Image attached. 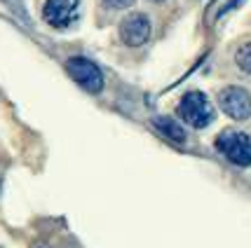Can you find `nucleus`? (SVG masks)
Wrapping results in <instances>:
<instances>
[{
    "label": "nucleus",
    "mask_w": 251,
    "mask_h": 248,
    "mask_svg": "<svg viewBox=\"0 0 251 248\" xmlns=\"http://www.w3.org/2000/svg\"><path fill=\"white\" fill-rule=\"evenodd\" d=\"M80 17V0H45L43 19L52 28H68Z\"/></svg>",
    "instance_id": "obj_5"
},
{
    "label": "nucleus",
    "mask_w": 251,
    "mask_h": 248,
    "mask_svg": "<svg viewBox=\"0 0 251 248\" xmlns=\"http://www.w3.org/2000/svg\"><path fill=\"white\" fill-rule=\"evenodd\" d=\"M219 106L230 119H244L251 117V94L244 87H226L219 91Z\"/></svg>",
    "instance_id": "obj_4"
},
{
    "label": "nucleus",
    "mask_w": 251,
    "mask_h": 248,
    "mask_svg": "<svg viewBox=\"0 0 251 248\" xmlns=\"http://www.w3.org/2000/svg\"><path fill=\"white\" fill-rule=\"evenodd\" d=\"M153 2H162V0H153Z\"/></svg>",
    "instance_id": "obj_11"
},
{
    "label": "nucleus",
    "mask_w": 251,
    "mask_h": 248,
    "mask_svg": "<svg viewBox=\"0 0 251 248\" xmlns=\"http://www.w3.org/2000/svg\"><path fill=\"white\" fill-rule=\"evenodd\" d=\"M216 150L235 166H251V136L244 131H221L216 136Z\"/></svg>",
    "instance_id": "obj_2"
},
{
    "label": "nucleus",
    "mask_w": 251,
    "mask_h": 248,
    "mask_svg": "<svg viewBox=\"0 0 251 248\" xmlns=\"http://www.w3.org/2000/svg\"><path fill=\"white\" fill-rule=\"evenodd\" d=\"M153 127H155V131H160L164 138L176 143V145H183L186 143V131L181 129L178 122H174V117H164V115L153 117Z\"/></svg>",
    "instance_id": "obj_7"
},
{
    "label": "nucleus",
    "mask_w": 251,
    "mask_h": 248,
    "mask_svg": "<svg viewBox=\"0 0 251 248\" xmlns=\"http://www.w3.org/2000/svg\"><path fill=\"white\" fill-rule=\"evenodd\" d=\"M235 64L240 66L247 75H251V43L242 45L240 49H237V54H235Z\"/></svg>",
    "instance_id": "obj_8"
},
{
    "label": "nucleus",
    "mask_w": 251,
    "mask_h": 248,
    "mask_svg": "<svg viewBox=\"0 0 251 248\" xmlns=\"http://www.w3.org/2000/svg\"><path fill=\"white\" fill-rule=\"evenodd\" d=\"M178 115L181 119L190 124L193 129H204L214 122V106L202 91H188L183 94V98L178 101Z\"/></svg>",
    "instance_id": "obj_1"
},
{
    "label": "nucleus",
    "mask_w": 251,
    "mask_h": 248,
    "mask_svg": "<svg viewBox=\"0 0 251 248\" xmlns=\"http://www.w3.org/2000/svg\"><path fill=\"white\" fill-rule=\"evenodd\" d=\"M33 248H50V246H47V244H43V241H35V244H33Z\"/></svg>",
    "instance_id": "obj_10"
},
{
    "label": "nucleus",
    "mask_w": 251,
    "mask_h": 248,
    "mask_svg": "<svg viewBox=\"0 0 251 248\" xmlns=\"http://www.w3.org/2000/svg\"><path fill=\"white\" fill-rule=\"evenodd\" d=\"M66 73L73 77V82L82 87L87 94H99L103 89V73L94 61L85 56H71L66 61Z\"/></svg>",
    "instance_id": "obj_3"
},
{
    "label": "nucleus",
    "mask_w": 251,
    "mask_h": 248,
    "mask_svg": "<svg viewBox=\"0 0 251 248\" xmlns=\"http://www.w3.org/2000/svg\"><path fill=\"white\" fill-rule=\"evenodd\" d=\"M134 0H103V5L108 7V10H125V7H129Z\"/></svg>",
    "instance_id": "obj_9"
},
{
    "label": "nucleus",
    "mask_w": 251,
    "mask_h": 248,
    "mask_svg": "<svg viewBox=\"0 0 251 248\" xmlns=\"http://www.w3.org/2000/svg\"><path fill=\"white\" fill-rule=\"evenodd\" d=\"M151 38V22L141 12H131L127 14L120 23V40L127 47H141Z\"/></svg>",
    "instance_id": "obj_6"
}]
</instances>
